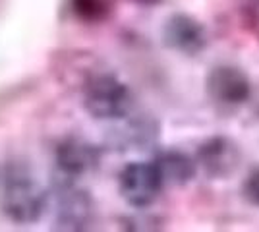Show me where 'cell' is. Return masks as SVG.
<instances>
[{"label":"cell","mask_w":259,"mask_h":232,"mask_svg":"<svg viewBox=\"0 0 259 232\" xmlns=\"http://www.w3.org/2000/svg\"><path fill=\"white\" fill-rule=\"evenodd\" d=\"M2 209L10 221L31 224L47 209V192L23 165H10L2 180Z\"/></svg>","instance_id":"6da1fadb"},{"label":"cell","mask_w":259,"mask_h":232,"mask_svg":"<svg viewBox=\"0 0 259 232\" xmlns=\"http://www.w3.org/2000/svg\"><path fill=\"white\" fill-rule=\"evenodd\" d=\"M83 107L95 120H120L134 109V93L112 74H99L85 83Z\"/></svg>","instance_id":"7a4b0ae2"},{"label":"cell","mask_w":259,"mask_h":232,"mask_svg":"<svg viewBox=\"0 0 259 232\" xmlns=\"http://www.w3.org/2000/svg\"><path fill=\"white\" fill-rule=\"evenodd\" d=\"M51 194H47V201H53L56 230H85L91 224L95 201L87 190L77 188L70 178H62Z\"/></svg>","instance_id":"3957f363"},{"label":"cell","mask_w":259,"mask_h":232,"mask_svg":"<svg viewBox=\"0 0 259 232\" xmlns=\"http://www.w3.org/2000/svg\"><path fill=\"white\" fill-rule=\"evenodd\" d=\"M162 184L161 174L155 165L145 161L128 163L118 174V192L122 199L134 209H147L161 196Z\"/></svg>","instance_id":"277c9868"},{"label":"cell","mask_w":259,"mask_h":232,"mask_svg":"<svg viewBox=\"0 0 259 232\" xmlns=\"http://www.w3.org/2000/svg\"><path fill=\"white\" fill-rule=\"evenodd\" d=\"M197 170L211 180H228L242 165V149L228 135H211L195 151Z\"/></svg>","instance_id":"5b68a950"},{"label":"cell","mask_w":259,"mask_h":232,"mask_svg":"<svg viewBox=\"0 0 259 232\" xmlns=\"http://www.w3.org/2000/svg\"><path fill=\"white\" fill-rule=\"evenodd\" d=\"M162 43L170 51L184 56H197L209 43L205 25L197 18L176 12L162 25Z\"/></svg>","instance_id":"8992f818"},{"label":"cell","mask_w":259,"mask_h":232,"mask_svg":"<svg viewBox=\"0 0 259 232\" xmlns=\"http://www.w3.org/2000/svg\"><path fill=\"white\" fill-rule=\"evenodd\" d=\"M205 91L217 105L240 107L251 95V81L242 68L232 66V64H221L207 74Z\"/></svg>","instance_id":"52a82bcc"},{"label":"cell","mask_w":259,"mask_h":232,"mask_svg":"<svg viewBox=\"0 0 259 232\" xmlns=\"http://www.w3.org/2000/svg\"><path fill=\"white\" fill-rule=\"evenodd\" d=\"M54 163L60 176L76 180L101 165V149L81 137H68L56 147Z\"/></svg>","instance_id":"ba28073f"},{"label":"cell","mask_w":259,"mask_h":232,"mask_svg":"<svg viewBox=\"0 0 259 232\" xmlns=\"http://www.w3.org/2000/svg\"><path fill=\"white\" fill-rule=\"evenodd\" d=\"M116 122H122L118 130H112L110 133V144L120 151H143L151 149L157 144L159 137V124L151 116L136 114L120 118Z\"/></svg>","instance_id":"9c48e42d"},{"label":"cell","mask_w":259,"mask_h":232,"mask_svg":"<svg viewBox=\"0 0 259 232\" xmlns=\"http://www.w3.org/2000/svg\"><path fill=\"white\" fill-rule=\"evenodd\" d=\"M153 165L159 170L164 186H186L197 174L195 157L180 149H161L155 155Z\"/></svg>","instance_id":"30bf717a"},{"label":"cell","mask_w":259,"mask_h":232,"mask_svg":"<svg viewBox=\"0 0 259 232\" xmlns=\"http://www.w3.org/2000/svg\"><path fill=\"white\" fill-rule=\"evenodd\" d=\"M72 6L77 16L87 22H101L110 12L108 0H72Z\"/></svg>","instance_id":"8fae6325"},{"label":"cell","mask_w":259,"mask_h":232,"mask_svg":"<svg viewBox=\"0 0 259 232\" xmlns=\"http://www.w3.org/2000/svg\"><path fill=\"white\" fill-rule=\"evenodd\" d=\"M242 194L251 205L259 207V166L251 168L248 172V176L244 180V186H242Z\"/></svg>","instance_id":"7c38bea8"},{"label":"cell","mask_w":259,"mask_h":232,"mask_svg":"<svg viewBox=\"0 0 259 232\" xmlns=\"http://www.w3.org/2000/svg\"><path fill=\"white\" fill-rule=\"evenodd\" d=\"M132 2L141 6V8H153V6H159L162 0H132Z\"/></svg>","instance_id":"4fadbf2b"}]
</instances>
